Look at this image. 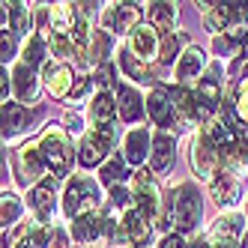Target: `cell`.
Returning a JSON list of instances; mask_svg holds the SVG:
<instances>
[{"label": "cell", "instance_id": "1", "mask_svg": "<svg viewBox=\"0 0 248 248\" xmlns=\"http://www.w3.org/2000/svg\"><path fill=\"white\" fill-rule=\"evenodd\" d=\"M63 212L69 218H81L87 212H96L99 209V188L90 176H75L69 180L66 186V194H63Z\"/></svg>", "mask_w": 248, "mask_h": 248}, {"label": "cell", "instance_id": "2", "mask_svg": "<svg viewBox=\"0 0 248 248\" xmlns=\"http://www.w3.org/2000/svg\"><path fill=\"white\" fill-rule=\"evenodd\" d=\"M39 153L45 158L48 168H54V176H66V168L72 165V144H69V138L60 126H51L42 140H39Z\"/></svg>", "mask_w": 248, "mask_h": 248}, {"label": "cell", "instance_id": "3", "mask_svg": "<svg viewBox=\"0 0 248 248\" xmlns=\"http://www.w3.org/2000/svg\"><path fill=\"white\" fill-rule=\"evenodd\" d=\"M111 147H114V132H111V126H93L90 132L81 138V153H78L81 165H87V168L99 165L102 158L111 153Z\"/></svg>", "mask_w": 248, "mask_h": 248}, {"label": "cell", "instance_id": "4", "mask_svg": "<svg viewBox=\"0 0 248 248\" xmlns=\"http://www.w3.org/2000/svg\"><path fill=\"white\" fill-rule=\"evenodd\" d=\"M132 194H135V203H138V212H140V216H144L147 221H158V216H162V198H158V188H155V183L150 180L147 170L135 173Z\"/></svg>", "mask_w": 248, "mask_h": 248}, {"label": "cell", "instance_id": "5", "mask_svg": "<svg viewBox=\"0 0 248 248\" xmlns=\"http://www.w3.org/2000/svg\"><path fill=\"white\" fill-rule=\"evenodd\" d=\"M242 18H248V6L245 3H203V24L209 30L233 27Z\"/></svg>", "mask_w": 248, "mask_h": 248}, {"label": "cell", "instance_id": "6", "mask_svg": "<svg viewBox=\"0 0 248 248\" xmlns=\"http://www.w3.org/2000/svg\"><path fill=\"white\" fill-rule=\"evenodd\" d=\"M191 168L201 180H209L212 173H218V147L206 138V132H201L191 140Z\"/></svg>", "mask_w": 248, "mask_h": 248}, {"label": "cell", "instance_id": "7", "mask_svg": "<svg viewBox=\"0 0 248 248\" xmlns=\"http://www.w3.org/2000/svg\"><path fill=\"white\" fill-rule=\"evenodd\" d=\"M201 216V198H198V188L194 186H180L176 188V198H173V221L176 227H191Z\"/></svg>", "mask_w": 248, "mask_h": 248}, {"label": "cell", "instance_id": "8", "mask_svg": "<svg viewBox=\"0 0 248 248\" xmlns=\"http://www.w3.org/2000/svg\"><path fill=\"white\" fill-rule=\"evenodd\" d=\"M138 3H114L102 12V27L105 30H114V33H126L132 30L135 33V24H138Z\"/></svg>", "mask_w": 248, "mask_h": 248}, {"label": "cell", "instance_id": "9", "mask_svg": "<svg viewBox=\"0 0 248 248\" xmlns=\"http://www.w3.org/2000/svg\"><path fill=\"white\" fill-rule=\"evenodd\" d=\"M201 69H203V51L198 45H188L183 54H180V63H176V78H180L183 87H194L198 90L201 84Z\"/></svg>", "mask_w": 248, "mask_h": 248}, {"label": "cell", "instance_id": "10", "mask_svg": "<svg viewBox=\"0 0 248 248\" xmlns=\"http://www.w3.org/2000/svg\"><path fill=\"white\" fill-rule=\"evenodd\" d=\"M239 168H224V170H218V176L209 183V188H212V198H216L218 203H224V206H230V203H236L239 201Z\"/></svg>", "mask_w": 248, "mask_h": 248}, {"label": "cell", "instance_id": "11", "mask_svg": "<svg viewBox=\"0 0 248 248\" xmlns=\"http://www.w3.org/2000/svg\"><path fill=\"white\" fill-rule=\"evenodd\" d=\"M129 51L140 60V63H150L158 51V39H155V27L153 24H140V27H135V33H132V39H129Z\"/></svg>", "mask_w": 248, "mask_h": 248}, {"label": "cell", "instance_id": "12", "mask_svg": "<svg viewBox=\"0 0 248 248\" xmlns=\"http://www.w3.org/2000/svg\"><path fill=\"white\" fill-rule=\"evenodd\" d=\"M42 78H45L48 93L57 96V99H63V96L69 93V87H72V69H69L66 63L51 60V63H45V69H42Z\"/></svg>", "mask_w": 248, "mask_h": 248}, {"label": "cell", "instance_id": "13", "mask_svg": "<svg viewBox=\"0 0 248 248\" xmlns=\"http://www.w3.org/2000/svg\"><path fill=\"white\" fill-rule=\"evenodd\" d=\"M147 111H150V120L155 126H170L173 117H176L173 99L168 96V90H162V87H155V90L147 96Z\"/></svg>", "mask_w": 248, "mask_h": 248}, {"label": "cell", "instance_id": "14", "mask_svg": "<svg viewBox=\"0 0 248 248\" xmlns=\"http://www.w3.org/2000/svg\"><path fill=\"white\" fill-rule=\"evenodd\" d=\"M30 206L33 212H36V218L39 221H48L51 218V212H54V180H42L36 188L30 191Z\"/></svg>", "mask_w": 248, "mask_h": 248}, {"label": "cell", "instance_id": "15", "mask_svg": "<svg viewBox=\"0 0 248 248\" xmlns=\"http://www.w3.org/2000/svg\"><path fill=\"white\" fill-rule=\"evenodd\" d=\"M147 147H150V132L147 129H132L123 138V158L129 165H140L147 155Z\"/></svg>", "mask_w": 248, "mask_h": 248}, {"label": "cell", "instance_id": "16", "mask_svg": "<svg viewBox=\"0 0 248 248\" xmlns=\"http://www.w3.org/2000/svg\"><path fill=\"white\" fill-rule=\"evenodd\" d=\"M48 18H51V30H54V36H69V33L78 27V12H75L72 3H57V6H51Z\"/></svg>", "mask_w": 248, "mask_h": 248}, {"label": "cell", "instance_id": "17", "mask_svg": "<svg viewBox=\"0 0 248 248\" xmlns=\"http://www.w3.org/2000/svg\"><path fill=\"white\" fill-rule=\"evenodd\" d=\"M150 162H153L155 170H168V168H170V162H173V138H170V132H165V129L155 132Z\"/></svg>", "mask_w": 248, "mask_h": 248}, {"label": "cell", "instance_id": "18", "mask_svg": "<svg viewBox=\"0 0 248 248\" xmlns=\"http://www.w3.org/2000/svg\"><path fill=\"white\" fill-rule=\"evenodd\" d=\"M42 168H45V158L39 153V144H27L21 150V180L24 183H36L42 176Z\"/></svg>", "mask_w": 248, "mask_h": 248}, {"label": "cell", "instance_id": "19", "mask_svg": "<svg viewBox=\"0 0 248 248\" xmlns=\"http://www.w3.org/2000/svg\"><path fill=\"white\" fill-rule=\"evenodd\" d=\"M120 224H123V233L129 236V242H135V245L147 242V236H150V221L140 216L138 209H129L126 216L120 218Z\"/></svg>", "mask_w": 248, "mask_h": 248}, {"label": "cell", "instance_id": "20", "mask_svg": "<svg viewBox=\"0 0 248 248\" xmlns=\"http://www.w3.org/2000/svg\"><path fill=\"white\" fill-rule=\"evenodd\" d=\"M12 81H15V96H18L21 105L36 99V75H33V69H30L27 63H21V66L12 72Z\"/></svg>", "mask_w": 248, "mask_h": 248}, {"label": "cell", "instance_id": "21", "mask_svg": "<svg viewBox=\"0 0 248 248\" xmlns=\"http://www.w3.org/2000/svg\"><path fill=\"white\" fill-rule=\"evenodd\" d=\"M72 233H75V239L81 245L93 242L102 233V216H99V209L96 212H87V216H81V218H75L72 221Z\"/></svg>", "mask_w": 248, "mask_h": 248}, {"label": "cell", "instance_id": "22", "mask_svg": "<svg viewBox=\"0 0 248 248\" xmlns=\"http://www.w3.org/2000/svg\"><path fill=\"white\" fill-rule=\"evenodd\" d=\"M30 123L21 102H3V135H15Z\"/></svg>", "mask_w": 248, "mask_h": 248}, {"label": "cell", "instance_id": "23", "mask_svg": "<svg viewBox=\"0 0 248 248\" xmlns=\"http://www.w3.org/2000/svg\"><path fill=\"white\" fill-rule=\"evenodd\" d=\"M114 111H117V105H114V96H111L108 90L96 93V99H93V108H90L93 120H96V123H102V126H108V123L114 120Z\"/></svg>", "mask_w": 248, "mask_h": 248}, {"label": "cell", "instance_id": "24", "mask_svg": "<svg viewBox=\"0 0 248 248\" xmlns=\"http://www.w3.org/2000/svg\"><path fill=\"white\" fill-rule=\"evenodd\" d=\"M173 18H176L173 3H153L150 6V24L155 30H170L173 27Z\"/></svg>", "mask_w": 248, "mask_h": 248}, {"label": "cell", "instance_id": "25", "mask_svg": "<svg viewBox=\"0 0 248 248\" xmlns=\"http://www.w3.org/2000/svg\"><path fill=\"white\" fill-rule=\"evenodd\" d=\"M120 114H123V120H138L140 114H144L140 99H138V93L132 90V87H123L120 90Z\"/></svg>", "mask_w": 248, "mask_h": 248}, {"label": "cell", "instance_id": "26", "mask_svg": "<svg viewBox=\"0 0 248 248\" xmlns=\"http://www.w3.org/2000/svg\"><path fill=\"white\" fill-rule=\"evenodd\" d=\"M120 63H123V69H126V72L135 78V81H150V69H147V63H140L132 51H126L123 48L120 51Z\"/></svg>", "mask_w": 248, "mask_h": 248}, {"label": "cell", "instance_id": "27", "mask_svg": "<svg viewBox=\"0 0 248 248\" xmlns=\"http://www.w3.org/2000/svg\"><path fill=\"white\" fill-rule=\"evenodd\" d=\"M3 6H6V12L12 15L15 33H18V36H24V33L30 30V9H27L24 3H3Z\"/></svg>", "mask_w": 248, "mask_h": 248}, {"label": "cell", "instance_id": "28", "mask_svg": "<svg viewBox=\"0 0 248 248\" xmlns=\"http://www.w3.org/2000/svg\"><path fill=\"white\" fill-rule=\"evenodd\" d=\"M45 39H48L45 33H36V36H33V39L24 45V63H27L30 69L42 60V45H45Z\"/></svg>", "mask_w": 248, "mask_h": 248}, {"label": "cell", "instance_id": "29", "mask_svg": "<svg viewBox=\"0 0 248 248\" xmlns=\"http://www.w3.org/2000/svg\"><path fill=\"white\" fill-rule=\"evenodd\" d=\"M123 162H126V158L117 155L114 162H108V165L102 168V183H105V186H111V188H114V186L123 180Z\"/></svg>", "mask_w": 248, "mask_h": 248}, {"label": "cell", "instance_id": "30", "mask_svg": "<svg viewBox=\"0 0 248 248\" xmlns=\"http://www.w3.org/2000/svg\"><path fill=\"white\" fill-rule=\"evenodd\" d=\"M236 117L248 126V78L239 84V93H236Z\"/></svg>", "mask_w": 248, "mask_h": 248}, {"label": "cell", "instance_id": "31", "mask_svg": "<svg viewBox=\"0 0 248 248\" xmlns=\"http://www.w3.org/2000/svg\"><path fill=\"white\" fill-rule=\"evenodd\" d=\"M176 51H180V42H176V36H173V33H168V36H165V42H162V51H158V57H162V63H173Z\"/></svg>", "mask_w": 248, "mask_h": 248}, {"label": "cell", "instance_id": "32", "mask_svg": "<svg viewBox=\"0 0 248 248\" xmlns=\"http://www.w3.org/2000/svg\"><path fill=\"white\" fill-rule=\"evenodd\" d=\"M18 218V201L15 194H3V224H12Z\"/></svg>", "mask_w": 248, "mask_h": 248}, {"label": "cell", "instance_id": "33", "mask_svg": "<svg viewBox=\"0 0 248 248\" xmlns=\"http://www.w3.org/2000/svg\"><path fill=\"white\" fill-rule=\"evenodd\" d=\"M162 248H183V239H180V236H168Z\"/></svg>", "mask_w": 248, "mask_h": 248}]
</instances>
